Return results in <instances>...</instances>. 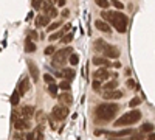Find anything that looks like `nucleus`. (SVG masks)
I'll use <instances>...</instances> for the list:
<instances>
[{"instance_id":"c85d7f7f","label":"nucleus","mask_w":155,"mask_h":140,"mask_svg":"<svg viewBox=\"0 0 155 140\" xmlns=\"http://www.w3.org/2000/svg\"><path fill=\"white\" fill-rule=\"evenodd\" d=\"M71 39H73V34H71V33H70V34H64L61 42H64V44H70V42H71Z\"/></svg>"},{"instance_id":"473e14b6","label":"nucleus","mask_w":155,"mask_h":140,"mask_svg":"<svg viewBox=\"0 0 155 140\" xmlns=\"http://www.w3.org/2000/svg\"><path fill=\"white\" fill-rule=\"evenodd\" d=\"M140 103H141V100H140V98H132V100H130V103H129V106H130V108H137Z\"/></svg>"},{"instance_id":"37998d69","label":"nucleus","mask_w":155,"mask_h":140,"mask_svg":"<svg viewBox=\"0 0 155 140\" xmlns=\"http://www.w3.org/2000/svg\"><path fill=\"white\" fill-rule=\"evenodd\" d=\"M30 37H31V39H36V37H37V34H36V31H31V34H30Z\"/></svg>"},{"instance_id":"7ed1b4c3","label":"nucleus","mask_w":155,"mask_h":140,"mask_svg":"<svg viewBox=\"0 0 155 140\" xmlns=\"http://www.w3.org/2000/svg\"><path fill=\"white\" fill-rule=\"evenodd\" d=\"M110 23L113 25L116 30H118V33H126L127 31V17L123 14V12H118V11L112 12Z\"/></svg>"},{"instance_id":"6e6552de","label":"nucleus","mask_w":155,"mask_h":140,"mask_svg":"<svg viewBox=\"0 0 155 140\" xmlns=\"http://www.w3.org/2000/svg\"><path fill=\"white\" fill-rule=\"evenodd\" d=\"M27 64H28V72H30V75H31V78H33V81L34 83H37L39 81V69H37V66H36V62H33V61H27Z\"/></svg>"},{"instance_id":"423d86ee","label":"nucleus","mask_w":155,"mask_h":140,"mask_svg":"<svg viewBox=\"0 0 155 140\" xmlns=\"http://www.w3.org/2000/svg\"><path fill=\"white\" fill-rule=\"evenodd\" d=\"M104 56H107V58H112V59H115V58H118L121 53H120V48L118 47H115V45H110V44H107L106 45V48H104Z\"/></svg>"},{"instance_id":"f03ea898","label":"nucleus","mask_w":155,"mask_h":140,"mask_svg":"<svg viewBox=\"0 0 155 140\" xmlns=\"http://www.w3.org/2000/svg\"><path fill=\"white\" fill-rule=\"evenodd\" d=\"M141 118V112L140 111H130L121 115L118 120H115V126H126V125H134L137 121H140Z\"/></svg>"},{"instance_id":"6ab92c4d","label":"nucleus","mask_w":155,"mask_h":140,"mask_svg":"<svg viewBox=\"0 0 155 140\" xmlns=\"http://www.w3.org/2000/svg\"><path fill=\"white\" fill-rule=\"evenodd\" d=\"M106 45H107L106 41H102V39H96V41H95V50H96L98 53H102V52H104Z\"/></svg>"},{"instance_id":"58836bf2","label":"nucleus","mask_w":155,"mask_h":140,"mask_svg":"<svg viewBox=\"0 0 155 140\" xmlns=\"http://www.w3.org/2000/svg\"><path fill=\"white\" fill-rule=\"evenodd\" d=\"M56 5L58 6H65V0H56Z\"/></svg>"},{"instance_id":"79ce46f5","label":"nucleus","mask_w":155,"mask_h":140,"mask_svg":"<svg viewBox=\"0 0 155 140\" xmlns=\"http://www.w3.org/2000/svg\"><path fill=\"white\" fill-rule=\"evenodd\" d=\"M134 86H135L134 80H127V87H134Z\"/></svg>"},{"instance_id":"c03bdc74","label":"nucleus","mask_w":155,"mask_h":140,"mask_svg":"<svg viewBox=\"0 0 155 140\" xmlns=\"http://www.w3.org/2000/svg\"><path fill=\"white\" fill-rule=\"evenodd\" d=\"M149 138H150V140H155V134L150 132V134H149Z\"/></svg>"},{"instance_id":"aec40b11","label":"nucleus","mask_w":155,"mask_h":140,"mask_svg":"<svg viewBox=\"0 0 155 140\" xmlns=\"http://www.w3.org/2000/svg\"><path fill=\"white\" fill-rule=\"evenodd\" d=\"M62 76L67 78V80H73L76 76V72H74V69H64L62 70Z\"/></svg>"},{"instance_id":"a211bd4d","label":"nucleus","mask_w":155,"mask_h":140,"mask_svg":"<svg viewBox=\"0 0 155 140\" xmlns=\"http://www.w3.org/2000/svg\"><path fill=\"white\" fill-rule=\"evenodd\" d=\"M28 89H30V80L28 78H23V81L20 83V86H19V92H20V95H25L28 92Z\"/></svg>"},{"instance_id":"dca6fc26","label":"nucleus","mask_w":155,"mask_h":140,"mask_svg":"<svg viewBox=\"0 0 155 140\" xmlns=\"http://www.w3.org/2000/svg\"><path fill=\"white\" fill-rule=\"evenodd\" d=\"M68 28H70V25H64V28H61L59 31H56V33H53L50 36V41H56V39H59V37H62L64 34L68 31Z\"/></svg>"},{"instance_id":"cd10ccee","label":"nucleus","mask_w":155,"mask_h":140,"mask_svg":"<svg viewBox=\"0 0 155 140\" xmlns=\"http://www.w3.org/2000/svg\"><path fill=\"white\" fill-rule=\"evenodd\" d=\"M47 12V14L50 16V17H56L58 16V9H56V6H51L48 11H45Z\"/></svg>"},{"instance_id":"ddd939ff","label":"nucleus","mask_w":155,"mask_h":140,"mask_svg":"<svg viewBox=\"0 0 155 140\" xmlns=\"http://www.w3.org/2000/svg\"><path fill=\"white\" fill-rule=\"evenodd\" d=\"M33 115H34V108H33V106H22V109H20V117L30 120Z\"/></svg>"},{"instance_id":"a878e982","label":"nucleus","mask_w":155,"mask_h":140,"mask_svg":"<svg viewBox=\"0 0 155 140\" xmlns=\"http://www.w3.org/2000/svg\"><path fill=\"white\" fill-rule=\"evenodd\" d=\"M116 86H118V81L113 80V81H109L104 84V90H107V89H116Z\"/></svg>"},{"instance_id":"b1692460","label":"nucleus","mask_w":155,"mask_h":140,"mask_svg":"<svg viewBox=\"0 0 155 140\" xmlns=\"http://www.w3.org/2000/svg\"><path fill=\"white\" fill-rule=\"evenodd\" d=\"M153 131V125L152 123H143L141 126V132H152Z\"/></svg>"},{"instance_id":"4c0bfd02","label":"nucleus","mask_w":155,"mask_h":140,"mask_svg":"<svg viewBox=\"0 0 155 140\" xmlns=\"http://www.w3.org/2000/svg\"><path fill=\"white\" fill-rule=\"evenodd\" d=\"M92 86H93V89H96V90H98V89L101 87V81H99V80H95V81L92 83Z\"/></svg>"},{"instance_id":"a19ab883","label":"nucleus","mask_w":155,"mask_h":140,"mask_svg":"<svg viewBox=\"0 0 155 140\" xmlns=\"http://www.w3.org/2000/svg\"><path fill=\"white\" fill-rule=\"evenodd\" d=\"M112 67H115V69H120V67H121V62H120V61L113 62V64H112Z\"/></svg>"},{"instance_id":"4468645a","label":"nucleus","mask_w":155,"mask_h":140,"mask_svg":"<svg viewBox=\"0 0 155 140\" xmlns=\"http://www.w3.org/2000/svg\"><path fill=\"white\" fill-rule=\"evenodd\" d=\"M95 27H96L99 31H102V33H110V31H112V28L109 27V23L104 22V20H96V22H95Z\"/></svg>"},{"instance_id":"c756f323","label":"nucleus","mask_w":155,"mask_h":140,"mask_svg":"<svg viewBox=\"0 0 155 140\" xmlns=\"http://www.w3.org/2000/svg\"><path fill=\"white\" fill-rule=\"evenodd\" d=\"M44 53H45L47 56H50V55H54V53H56V48H54L53 45H48V47L45 48V52H44Z\"/></svg>"},{"instance_id":"9d476101","label":"nucleus","mask_w":155,"mask_h":140,"mask_svg":"<svg viewBox=\"0 0 155 140\" xmlns=\"http://www.w3.org/2000/svg\"><path fill=\"white\" fill-rule=\"evenodd\" d=\"M50 16L47 14V12H44V14H41V16H37L36 17V27L37 28H42V27H47V25L50 23Z\"/></svg>"},{"instance_id":"f704fd0d","label":"nucleus","mask_w":155,"mask_h":140,"mask_svg":"<svg viewBox=\"0 0 155 140\" xmlns=\"http://www.w3.org/2000/svg\"><path fill=\"white\" fill-rule=\"evenodd\" d=\"M36 120H37V123H39V125H41L42 121H45V114H44V112H37Z\"/></svg>"},{"instance_id":"2eb2a0df","label":"nucleus","mask_w":155,"mask_h":140,"mask_svg":"<svg viewBox=\"0 0 155 140\" xmlns=\"http://www.w3.org/2000/svg\"><path fill=\"white\" fill-rule=\"evenodd\" d=\"M58 98H59L61 103H62V104H65V106H70V104L73 103V97H71L68 92H64V94H61Z\"/></svg>"},{"instance_id":"20e7f679","label":"nucleus","mask_w":155,"mask_h":140,"mask_svg":"<svg viewBox=\"0 0 155 140\" xmlns=\"http://www.w3.org/2000/svg\"><path fill=\"white\" fill-rule=\"evenodd\" d=\"M73 53V48L71 47H67V48H62V50H59V52H56L54 53V56H53V61H51V64H53L54 67H61V66H64L67 62V59L70 58V55Z\"/></svg>"},{"instance_id":"9b49d317","label":"nucleus","mask_w":155,"mask_h":140,"mask_svg":"<svg viewBox=\"0 0 155 140\" xmlns=\"http://www.w3.org/2000/svg\"><path fill=\"white\" fill-rule=\"evenodd\" d=\"M14 126H16V129L23 131V129H28L30 128V121H28V118H23V117L19 115V118L14 121Z\"/></svg>"},{"instance_id":"f257e3e1","label":"nucleus","mask_w":155,"mask_h":140,"mask_svg":"<svg viewBox=\"0 0 155 140\" xmlns=\"http://www.w3.org/2000/svg\"><path fill=\"white\" fill-rule=\"evenodd\" d=\"M118 109H120V106L115 104V103H102L95 111L96 120H99V121H110L116 115Z\"/></svg>"},{"instance_id":"7c9ffc66","label":"nucleus","mask_w":155,"mask_h":140,"mask_svg":"<svg viewBox=\"0 0 155 140\" xmlns=\"http://www.w3.org/2000/svg\"><path fill=\"white\" fill-rule=\"evenodd\" d=\"M59 87L64 89V90H70V80H68V81H67V80H65V81H62V83L59 84Z\"/></svg>"},{"instance_id":"412c9836","label":"nucleus","mask_w":155,"mask_h":140,"mask_svg":"<svg viewBox=\"0 0 155 140\" xmlns=\"http://www.w3.org/2000/svg\"><path fill=\"white\" fill-rule=\"evenodd\" d=\"M25 50H27L28 53H31V52H34V50H36V44L31 41V37H28V39L25 41Z\"/></svg>"},{"instance_id":"bb28decb","label":"nucleus","mask_w":155,"mask_h":140,"mask_svg":"<svg viewBox=\"0 0 155 140\" xmlns=\"http://www.w3.org/2000/svg\"><path fill=\"white\" fill-rule=\"evenodd\" d=\"M68 61H70V64H71V66H76L78 62H79V56H78L76 53H71L70 58H68Z\"/></svg>"},{"instance_id":"1a4fd4ad","label":"nucleus","mask_w":155,"mask_h":140,"mask_svg":"<svg viewBox=\"0 0 155 140\" xmlns=\"http://www.w3.org/2000/svg\"><path fill=\"white\" fill-rule=\"evenodd\" d=\"M109 76H112V73H109V70H107L106 67H101V69H98V70L93 73V78H95V80H99V81L107 80Z\"/></svg>"},{"instance_id":"5701e85b","label":"nucleus","mask_w":155,"mask_h":140,"mask_svg":"<svg viewBox=\"0 0 155 140\" xmlns=\"http://www.w3.org/2000/svg\"><path fill=\"white\" fill-rule=\"evenodd\" d=\"M58 89H59V86H58L56 83H51V84L48 86V92H50V95H51V97H56V95H58Z\"/></svg>"},{"instance_id":"ea45409f","label":"nucleus","mask_w":155,"mask_h":140,"mask_svg":"<svg viewBox=\"0 0 155 140\" xmlns=\"http://www.w3.org/2000/svg\"><path fill=\"white\" fill-rule=\"evenodd\" d=\"M68 16H70V11L68 9H64L62 11V17H68Z\"/></svg>"},{"instance_id":"4be33fe9","label":"nucleus","mask_w":155,"mask_h":140,"mask_svg":"<svg viewBox=\"0 0 155 140\" xmlns=\"http://www.w3.org/2000/svg\"><path fill=\"white\" fill-rule=\"evenodd\" d=\"M20 92H19V89H17V90H14V92H12V95H11V104L12 106H16L17 103H19V100H20Z\"/></svg>"},{"instance_id":"c9c22d12","label":"nucleus","mask_w":155,"mask_h":140,"mask_svg":"<svg viewBox=\"0 0 155 140\" xmlns=\"http://www.w3.org/2000/svg\"><path fill=\"white\" fill-rule=\"evenodd\" d=\"M42 3H44V0H33V8L34 9L42 8Z\"/></svg>"},{"instance_id":"0eeeda50","label":"nucleus","mask_w":155,"mask_h":140,"mask_svg":"<svg viewBox=\"0 0 155 140\" xmlns=\"http://www.w3.org/2000/svg\"><path fill=\"white\" fill-rule=\"evenodd\" d=\"M123 97V92L115 90V89H107L106 92H102V98L104 100H118Z\"/></svg>"},{"instance_id":"e433bc0d","label":"nucleus","mask_w":155,"mask_h":140,"mask_svg":"<svg viewBox=\"0 0 155 140\" xmlns=\"http://www.w3.org/2000/svg\"><path fill=\"white\" fill-rule=\"evenodd\" d=\"M44 81L45 83H48V84H51V83H54V78H53V76H51V75H44Z\"/></svg>"},{"instance_id":"f8f14e48","label":"nucleus","mask_w":155,"mask_h":140,"mask_svg":"<svg viewBox=\"0 0 155 140\" xmlns=\"http://www.w3.org/2000/svg\"><path fill=\"white\" fill-rule=\"evenodd\" d=\"M93 66L109 67V66H112V64L109 62V58H107V56H95V58H93Z\"/></svg>"},{"instance_id":"393cba45","label":"nucleus","mask_w":155,"mask_h":140,"mask_svg":"<svg viewBox=\"0 0 155 140\" xmlns=\"http://www.w3.org/2000/svg\"><path fill=\"white\" fill-rule=\"evenodd\" d=\"M95 2H96V5H98V6H101L102 9H107V8H109V5L112 3V2H107V0H95Z\"/></svg>"},{"instance_id":"72a5a7b5","label":"nucleus","mask_w":155,"mask_h":140,"mask_svg":"<svg viewBox=\"0 0 155 140\" xmlns=\"http://www.w3.org/2000/svg\"><path fill=\"white\" fill-rule=\"evenodd\" d=\"M58 27H61V22H59V20L54 22V23H50V25H48V31H54Z\"/></svg>"},{"instance_id":"f3484780","label":"nucleus","mask_w":155,"mask_h":140,"mask_svg":"<svg viewBox=\"0 0 155 140\" xmlns=\"http://www.w3.org/2000/svg\"><path fill=\"white\" fill-rule=\"evenodd\" d=\"M104 134H106L107 137H124V135L132 134V131H130V129H124V131H115V132H109V131H106Z\"/></svg>"},{"instance_id":"2f4dec72","label":"nucleus","mask_w":155,"mask_h":140,"mask_svg":"<svg viewBox=\"0 0 155 140\" xmlns=\"http://www.w3.org/2000/svg\"><path fill=\"white\" fill-rule=\"evenodd\" d=\"M112 5H113L116 9H123V8H124V3H121L120 0H112Z\"/></svg>"},{"instance_id":"39448f33","label":"nucleus","mask_w":155,"mask_h":140,"mask_svg":"<svg viewBox=\"0 0 155 140\" xmlns=\"http://www.w3.org/2000/svg\"><path fill=\"white\" fill-rule=\"evenodd\" d=\"M68 115V108L65 104H58L53 108V112H51V117H53L54 120H64L67 118Z\"/></svg>"}]
</instances>
